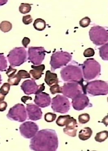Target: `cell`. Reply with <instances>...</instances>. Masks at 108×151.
Returning a JSON list of instances; mask_svg holds the SVG:
<instances>
[{
  "instance_id": "cell-42",
  "label": "cell",
  "mask_w": 108,
  "mask_h": 151,
  "mask_svg": "<svg viewBox=\"0 0 108 151\" xmlns=\"http://www.w3.org/2000/svg\"><path fill=\"white\" fill-rule=\"evenodd\" d=\"M5 98V96H4L0 92V101H4V100Z\"/></svg>"
},
{
  "instance_id": "cell-21",
  "label": "cell",
  "mask_w": 108,
  "mask_h": 151,
  "mask_svg": "<svg viewBox=\"0 0 108 151\" xmlns=\"http://www.w3.org/2000/svg\"><path fill=\"white\" fill-rule=\"evenodd\" d=\"M46 21L40 18L36 19L33 24L34 28L40 32L43 31L44 29H45L46 27Z\"/></svg>"
},
{
  "instance_id": "cell-30",
  "label": "cell",
  "mask_w": 108,
  "mask_h": 151,
  "mask_svg": "<svg viewBox=\"0 0 108 151\" xmlns=\"http://www.w3.org/2000/svg\"><path fill=\"white\" fill-rule=\"evenodd\" d=\"M57 118V115L54 113L48 112L44 116V119L46 122L51 123L54 122Z\"/></svg>"
},
{
  "instance_id": "cell-43",
  "label": "cell",
  "mask_w": 108,
  "mask_h": 151,
  "mask_svg": "<svg viewBox=\"0 0 108 151\" xmlns=\"http://www.w3.org/2000/svg\"><path fill=\"white\" fill-rule=\"evenodd\" d=\"M7 2V0H6V1H4V0L1 1V0H0V6H2L3 5L5 4Z\"/></svg>"
},
{
  "instance_id": "cell-17",
  "label": "cell",
  "mask_w": 108,
  "mask_h": 151,
  "mask_svg": "<svg viewBox=\"0 0 108 151\" xmlns=\"http://www.w3.org/2000/svg\"><path fill=\"white\" fill-rule=\"evenodd\" d=\"M65 126L66 127L63 129L64 134L73 137L77 136L78 126L76 119H74L73 117H70Z\"/></svg>"
},
{
  "instance_id": "cell-35",
  "label": "cell",
  "mask_w": 108,
  "mask_h": 151,
  "mask_svg": "<svg viewBox=\"0 0 108 151\" xmlns=\"http://www.w3.org/2000/svg\"><path fill=\"white\" fill-rule=\"evenodd\" d=\"M95 55L94 50L92 48H88L84 51L83 55L85 57H91Z\"/></svg>"
},
{
  "instance_id": "cell-14",
  "label": "cell",
  "mask_w": 108,
  "mask_h": 151,
  "mask_svg": "<svg viewBox=\"0 0 108 151\" xmlns=\"http://www.w3.org/2000/svg\"><path fill=\"white\" fill-rule=\"evenodd\" d=\"M72 100V105L75 110H83L85 108L92 106L88 97L84 93L79 94Z\"/></svg>"
},
{
  "instance_id": "cell-22",
  "label": "cell",
  "mask_w": 108,
  "mask_h": 151,
  "mask_svg": "<svg viewBox=\"0 0 108 151\" xmlns=\"http://www.w3.org/2000/svg\"><path fill=\"white\" fill-rule=\"evenodd\" d=\"M108 43L107 42L99 48L100 56L101 57L102 60L105 61H108Z\"/></svg>"
},
{
  "instance_id": "cell-31",
  "label": "cell",
  "mask_w": 108,
  "mask_h": 151,
  "mask_svg": "<svg viewBox=\"0 0 108 151\" xmlns=\"http://www.w3.org/2000/svg\"><path fill=\"white\" fill-rule=\"evenodd\" d=\"M10 89V85L9 83H4L0 88V92L4 96H6L9 93Z\"/></svg>"
},
{
  "instance_id": "cell-19",
  "label": "cell",
  "mask_w": 108,
  "mask_h": 151,
  "mask_svg": "<svg viewBox=\"0 0 108 151\" xmlns=\"http://www.w3.org/2000/svg\"><path fill=\"white\" fill-rule=\"evenodd\" d=\"M44 81L46 84L50 87L55 84H58L59 83L57 74L51 73L50 70L46 71Z\"/></svg>"
},
{
  "instance_id": "cell-4",
  "label": "cell",
  "mask_w": 108,
  "mask_h": 151,
  "mask_svg": "<svg viewBox=\"0 0 108 151\" xmlns=\"http://www.w3.org/2000/svg\"><path fill=\"white\" fill-rule=\"evenodd\" d=\"M85 88L87 93L91 96H105L108 93V83L102 80L87 82L85 84Z\"/></svg>"
},
{
  "instance_id": "cell-39",
  "label": "cell",
  "mask_w": 108,
  "mask_h": 151,
  "mask_svg": "<svg viewBox=\"0 0 108 151\" xmlns=\"http://www.w3.org/2000/svg\"><path fill=\"white\" fill-rule=\"evenodd\" d=\"M30 42H31V40L29 38L26 37L24 38V39L22 41V44L25 48L27 47L28 45L30 43Z\"/></svg>"
},
{
  "instance_id": "cell-5",
  "label": "cell",
  "mask_w": 108,
  "mask_h": 151,
  "mask_svg": "<svg viewBox=\"0 0 108 151\" xmlns=\"http://www.w3.org/2000/svg\"><path fill=\"white\" fill-rule=\"evenodd\" d=\"M61 90L64 96L72 99L82 93L87 94L84 83H64L61 87Z\"/></svg>"
},
{
  "instance_id": "cell-11",
  "label": "cell",
  "mask_w": 108,
  "mask_h": 151,
  "mask_svg": "<svg viewBox=\"0 0 108 151\" xmlns=\"http://www.w3.org/2000/svg\"><path fill=\"white\" fill-rule=\"evenodd\" d=\"M6 116L11 120L15 121L20 123L24 122L27 117L25 106L22 104H16L10 108Z\"/></svg>"
},
{
  "instance_id": "cell-1",
  "label": "cell",
  "mask_w": 108,
  "mask_h": 151,
  "mask_svg": "<svg viewBox=\"0 0 108 151\" xmlns=\"http://www.w3.org/2000/svg\"><path fill=\"white\" fill-rule=\"evenodd\" d=\"M59 139L55 130L44 129L38 131L30 141L29 148L35 151H55Z\"/></svg>"
},
{
  "instance_id": "cell-36",
  "label": "cell",
  "mask_w": 108,
  "mask_h": 151,
  "mask_svg": "<svg viewBox=\"0 0 108 151\" xmlns=\"http://www.w3.org/2000/svg\"><path fill=\"white\" fill-rule=\"evenodd\" d=\"M22 21L24 24L28 25L31 23L33 21V19L31 15H27L23 17Z\"/></svg>"
},
{
  "instance_id": "cell-3",
  "label": "cell",
  "mask_w": 108,
  "mask_h": 151,
  "mask_svg": "<svg viewBox=\"0 0 108 151\" xmlns=\"http://www.w3.org/2000/svg\"><path fill=\"white\" fill-rule=\"evenodd\" d=\"M82 68L86 81L96 78L101 75V65L94 58L87 59L82 64Z\"/></svg>"
},
{
  "instance_id": "cell-6",
  "label": "cell",
  "mask_w": 108,
  "mask_h": 151,
  "mask_svg": "<svg viewBox=\"0 0 108 151\" xmlns=\"http://www.w3.org/2000/svg\"><path fill=\"white\" fill-rule=\"evenodd\" d=\"M72 56L67 52L58 51L52 54L51 57L50 65L52 71L61 68L67 65L72 60Z\"/></svg>"
},
{
  "instance_id": "cell-9",
  "label": "cell",
  "mask_w": 108,
  "mask_h": 151,
  "mask_svg": "<svg viewBox=\"0 0 108 151\" xmlns=\"http://www.w3.org/2000/svg\"><path fill=\"white\" fill-rule=\"evenodd\" d=\"M51 107L54 112L64 114L70 109V103L67 97L58 94L52 99Z\"/></svg>"
},
{
  "instance_id": "cell-34",
  "label": "cell",
  "mask_w": 108,
  "mask_h": 151,
  "mask_svg": "<svg viewBox=\"0 0 108 151\" xmlns=\"http://www.w3.org/2000/svg\"><path fill=\"white\" fill-rule=\"evenodd\" d=\"M17 74L21 79L29 78H31L30 74L26 70H19L18 71Z\"/></svg>"
},
{
  "instance_id": "cell-16",
  "label": "cell",
  "mask_w": 108,
  "mask_h": 151,
  "mask_svg": "<svg viewBox=\"0 0 108 151\" xmlns=\"http://www.w3.org/2000/svg\"><path fill=\"white\" fill-rule=\"evenodd\" d=\"M34 101L37 106L41 108H44L49 106L51 102V98L49 94L41 92L38 94H36Z\"/></svg>"
},
{
  "instance_id": "cell-18",
  "label": "cell",
  "mask_w": 108,
  "mask_h": 151,
  "mask_svg": "<svg viewBox=\"0 0 108 151\" xmlns=\"http://www.w3.org/2000/svg\"><path fill=\"white\" fill-rule=\"evenodd\" d=\"M31 68L33 70H30L29 74L32 76V78L35 80H38L42 75L44 74L43 71L45 69V66L44 65H32Z\"/></svg>"
},
{
  "instance_id": "cell-12",
  "label": "cell",
  "mask_w": 108,
  "mask_h": 151,
  "mask_svg": "<svg viewBox=\"0 0 108 151\" xmlns=\"http://www.w3.org/2000/svg\"><path fill=\"white\" fill-rule=\"evenodd\" d=\"M21 88L25 94L27 95L37 94L44 91L45 88L44 83L41 85H37L35 79L31 78V80L24 81L21 84Z\"/></svg>"
},
{
  "instance_id": "cell-27",
  "label": "cell",
  "mask_w": 108,
  "mask_h": 151,
  "mask_svg": "<svg viewBox=\"0 0 108 151\" xmlns=\"http://www.w3.org/2000/svg\"><path fill=\"white\" fill-rule=\"evenodd\" d=\"M31 4L29 3H21L19 7V12L22 14H26L29 13L31 10Z\"/></svg>"
},
{
  "instance_id": "cell-25",
  "label": "cell",
  "mask_w": 108,
  "mask_h": 151,
  "mask_svg": "<svg viewBox=\"0 0 108 151\" xmlns=\"http://www.w3.org/2000/svg\"><path fill=\"white\" fill-rule=\"evenodd\" d=\"M12 24L8 21H3L0 23V30L4 33L8 32L12 29Z\"/></svg>"
},
{
  "instance_id": "cell-40",
  "label": "cell",
  "mask_w": 108,
  "mask_h": 151,
  "mask_svg": "<svg viewBox=\"0 0 108 151\" xmlns=\"http://www.w3.org/2000/svg\"><path fill=\"white\" fill-rule=\"evenodd\" d=\"M32 98L31 97L29 96H24L22 97L21 98V101L24 103H26V101H27L28 100H32Z\"/></svg>"
},
{
  "instance_id": "cell-7",
  "label": "cell",
  "mask_w": 108,
  "mask_h": 151,
  "mask_svg": "<svg viewBox=\"0 0 108 151\" xmlns=\"http://www.w3.org/2000/svg\"><path fill=\"white\" fill-rule=\"evenodd\" d=\"M89 35L91 41L96 46H101L108 42V31L101 26L97 25L91 27Z\"/></svg>"
},
{
  "instance_id": "cell-28",
  "label": "cell",
  "mask_w": 108,
  "mask_h": 151,
  "mask_svg": "<svg viewBox=\"0 0 108 151\" xmlns=\"http://www.w3.org/2000/svg\"><path fill=\"white\" fill-rule=\"evenodd\" d=\"M21 80V79L19 77V76L17 74H15L13 77L9 78L7 81L10 85L12 86H17L19 85Z\"/></svg>"
},
{
  "instance_id": "cell-26",
  "label": "cell",
  "mask_w": 108,
  "mask_h": 151,
  "mask_svg": "<svg viewBox=\"0 0 108 151\" xmlns=\"http://www.w3.org/2000/svg\"><path fill=\"white\" fill-rule=\"evenodd\" d=\"M7 67V60L3 53H0V71H6Z\"/></svg>"
},
{
  "instance_id": "cell-8",
  "label": "cell",
  "mask_w": 108,
  "mask_h": 151,
  "mask_svg": "<svg viewBox=\"0 0 108 151\" xmlns=\"http://www.w3.org/2000/svg\"><path fill=\"white\" fill-rule=\"evenodd\" d=\"M27 57V51L23 47H15L7 55L11 66L14 67L20 66L26 62Z\"/></svg>"
},
{
  "instance_id": "cell-10",
  "label": "cell",
  "mask_w": 108,
  "mask_h": 151,
  "mask_svg": "<svg viewBox=\"0 0 108 151\" xmlns=\"http://www.w3.org/2000/svg\"><path fill=\"white\" fill-rule=\"evenodd\" d=\"M28 60L34 65H40L45 57L46 53L49 54L44 47H29L28 49Z\"/></svg>"
},
{
  "instance_id": "cell-44",
  "label": "cell",
  "mask_w": 108,
  "mask_h": 151,
  "mask_svg": "<svg viewBox=\"0 0 108 151\" xmlns=\"http://www.w3.org/2000/svg\"><path fill=\"white\" fill-rule=\"evenodd\" d=\"M2 78H1V76L0 74V84H1V82H2Z\"/></svg>"
},
{
  "instance_id": "cell-24",
  "label": "cell",
  "mask_w": 108,
  "mask_h": 151,
  "mask_svg": "<svg viewBox=\"0 0 108 151\" xmlns=\"http://www.w3.org/2000/svg\"><path fill=\"white\" fill-rule=\"evenodd\" d=\"M70 116L69 115L64 116H59V118L56 121V123L58 126L60 127H64L66 125L69 119H70Z\"/></svg>"
},
{
  "instance_id": "cell-13",
  "label": "cell",
  "mask_w": 108,
  "mask_h": 151,
  "mask_svg": "<svg viewBox=\"0 0 108 151\" xmlns=\"http://www.w3.org/2000/svg\"><path fill=\"white\" fill-rule=\"evenodd\" d=\"M39 130V127L36 123L27 121L20 125L19 131L22 137L26 139H31L36 135Z\"/></svg>"
},
{
  "instance_id": "cell-41",
  "label": "cell",
  "mask_w": 108,
  "mask_h": 151,
  "mask_svg": "<svg viewBox=\"0 0 108 151\" xmlns=\"http://www.w3.org/2000/svg\"><path fill=\"white\" fill-rule=\"evenodd\" d=\"M101 123H104L106 126H108V115L106 116L105 118L103 119V121Z\"/></svg>"
},
{
  "instance_id": "cell-23",
  "label": "cell",
  "mask_w": 108,
  "mask_h": 151,
  "mask_svg": "<svg viewBox=\"0 0 108 151\" xmlns=\"http://www.w3.org/2000/svg\"><path fill=\"white\" fill-rule=\"evenodd\" d=\"M108 138V131L107 130H104L97 134L94 139L97 142H104Z\"/></svg>"
},
{
  "instance_id": "cell-37",
  "label": "cell",
  "mask_w": 108,
  "mask_h": 151,
  "mask_svg": "<svg viewBox=\"0 0 108 151\" xmlns=\"http://www.w3.org/2000/svg\"><path fill=\"white\" fill-rule=\"evenodd\" d=\"M17 71V69L13 68L12 66L10 65L6 71V74L7 75V77H9V78H11L15 75Z\"/></svg>"
},
{
  "instance_id": "cell-15",
  "label": "cell",
  "mask_w": 108,
  "mask_h": 151,
  "mask_svg": "<svg viewBox=\"0 0 108 151\" xmlns=\"http://www.w3.org/2000/svg\"><path fill=\"white\" fill-rule=\"evenodd\" d=\"M26 111L29 119L36 121L41 119L42 118L41 110L36 105L32 103L27 104Z\"/></svg>"
},
{
  "instance_id": "cell-20",
  "label": "cell",
  "mask_w": 108,
  "mask_h": 151,
  "mask_svg": "<svg viewBox=\"0 0 108 151\" xmlns=\"http://www.w3.org/2000/svg\"><path fill=\"white\" fill-rule=\"evenodd\" d=\"M92 134V130L90 128L85 127L83 129L80 130L78 137L82 141H86L90 138Z\"/></svg>"
},
{
  "instance_id": "cell-2",
  "label": "cell",
  "mask_w": 108,
  "mask_h": 151,
  "mask_svg": "<svg viewBox=\"0 0 108 151\" xmlns=\"http://www.w3.org/2000/svg\"><path fill=\"white\" fill-rule=\"evenodd\" d=\"M60 74L61 78L64 82L83 83L86 81L83 78L82 64L74 60L63 68L60 71Z\"/></svg>"
},
{
  "instance_id": "cell-38",
  "label": "cell",
  "mask_w": 108,
  "mask_h": 151,
  "mask_svg": "<svg viewBox=\"0 0 108 151\" xmlns=\"http://www.w3.org/2000/svg\"><path fill=\"white\" fill-rule=\"evenodd\" d=\"M7 104L4 101H0V111H3L6 110Z\"/></svg>"
},
{
  "instance_id": "cell-33",
  "label": "cell",
  "mask_w": 108,
  "mask_h": 151,
  "mask_svg": "<svg viewBox=\"0 0 108 151\" xmlns=\"http://www.w3.org/2000/svg\"><path fill=\"white\" fill-rule=\"evenodd\" d=\"M91 19L88 17H86L85 18L82 19L80 22H79V24L80 26L82 28H86L88 27L90 24Z\"/></svg>"
},
{
  "instance_id": "cell-29",
  "label": "cell",
  "mask_w": 108,
  "mask_h": 151,
  "mask_svg": "<svg viewBox=\"0 0 108 151\" xmlns=\"http://www.w3.org/2000/svg\"><path fill=\"white\" fill-rule=\"evenodd\" d=\"M90 116L88 113H83L80 114L78 116V121L80 124H86L89 122Z\"/></svg>"
},
{
  "instance_id": "cell-32",
  "label": "cell",
  "mask_w": 108,
  "mask_h": 151,
  "mask_svg": "<svg viewBox=\"0 0 108 151\" xmlns=\"http://www.w3.org/2000/svg\"><path fill=\"white\" fill-rule=\"evenodd\" d=\"M50 90L52 94L62 93L61 87H60L58 84H55L51 86Z\"/></svg>"
}]
</instances>
